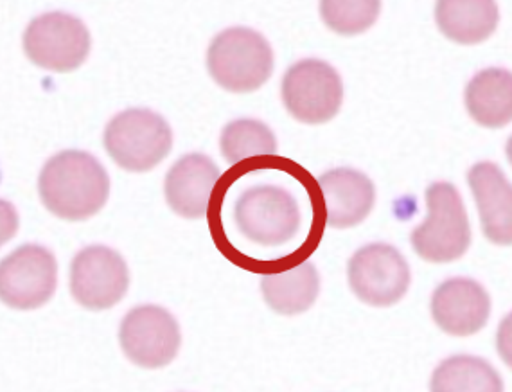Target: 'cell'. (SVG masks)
<instances>
[{
  "instance_id": "7c38bea8",
  "label": "cell",
  "mask_w": 512,
  "mask_h": 392,
  "mask_svg": "<svg viewBox=\"0 0 512 392\" xmlns=\"http://www.w3.org/2000/svg\"><path fill=\"white\" fill-rule=\"evenodd\" d=\"M430 308L433 321L444 333L469 337L486 328L491 317V297L477 281L453 277L435 288Z\"/></svg>"
},
{
  "instance_id": "8fae6325",
  "label": "cell",
  "mask_w": 512,
  "mask_h": 392,
  "mask_svg": "<svg viewBox=\"0 0 512 392\" xmlns=\"http://www.w3.org/2000/svg\"><path fill=\"white\" fill-rule=\"evenodd\" d=\"M128 286V265L114 249L92 245L72 259V297L87 310L101 312L112 308L126 295Z\"/></svg>"
},
{
  "instance_id": "3957f363",
  "label": "cell",
  "mask_w": 512,
  "mask_h": 392,
  "mask_svg": "<svg viewBox=\"0 0 512 392\" xmlns=\"http://www.w3.org/2000/svg\"><path fill=\"white\" fill-rule=\"evenodd\" d=\"M424 198L428 216L410 236L415 254L428 263H453L471 245V225L459 189L450 182H435Z\"/></svg>"
},
{
  "instance_id": "9a60e30c",
  "label": "cell",
  "mask_w": 512,
  "mask_h": 392,
  "mask_svg": "<svg viewBox=\"0 0 512 392\" xmlns=\"http://www.w3.org/2000/svg\"><path fill=\"white\" fill-rule=\"evenodd\" d=\"M484 236L495 245L512 243V189L504 171L493 162H478L468 171Z\"/></svg>"
},
{
  "instance_id": "d6986e66",
  "label": "cell",
  "mask_w": 512,
  "mask_h": 392,
  "mask_svg": "<svg viewBox=\"0 0 512 392\" xmlns=\"http://www.w3.org/2000/svg\"><path fill=\"white\" fill-rule=\"evenodd\" d=\"M430 392H504V382L484 358L455 355L433 371Z\"/></svg>"
},
{
  "instance_id": "9c48e42d",
  "label": "cell",
  "mask_w": 512,
  "mask_h": 392,
  "mask_svg": "<svg viewBox=\"0 0 512 392\" xmlns=\"http://www.w3.org/2000/svg\"><path fill=\"white\" fill-rule=\"evenodd\" d=\"M58 263L42 245H22L0 261V301L15 310H36L51 301Z\"/></svg>"
},
{
  "instance_id": "30bf717a",
  "label": "cell",
  "mask_w": 512,
  "mask_h": 392,
  "mask_svg": "<svg viewBox=\"0 0 512 392\" xmlns=\"http://www.w3.org/2000/svg\"><path fill=\"white\" fill-rule=\"evenodd\" d=\"M124 355L135 366L160 369L171 364L182 344L178 321L164 308L144 304L126 313L119 330Z\"/></svg>"
},
{
  "instance_id": "7a4b0ae2",
  "label": "cell",
  "mask_w": 512,
  "mask_h": 392,
  "mask_svg": "<svg viewBox=\"0 0 512 392\" xmlns=\"http://www.w3.org/2000/svg\"><path fill=\"white\" fill-rule=\"evenodd\" d=\"M274 65L272 45L250 27L221 31L207 51V69L212 80L234 94L261 89L272 78Z\"/></svg>"
},
{
  "instance_id": "44dd1931",
  "label": "cell",
  "mask_w": 512,
  "mask_h": 392,
  "mask_svg": "<svg viewBox=\"0 0 512 392\" xmlns=\"http://www.w3.org/2000/svg\"><path fill=\"white\" fill-rule=\"evenodd\" d=\"M381 11L380 0H324L320 17L336 35L356 36L374 26Z\"/></svg>"
},
{
  "instance_id": "e0dca14e",
  "label": "cell",
  "mask_w": 512,
  "mask_h": 392,
  "mask_svg": "<svg viewBox=\"0 0 512 392\" xmlns=\"http://www.w3.org/2000/svg\"><path fill=\"white\" fill-rule=\"evenodd\" d=\"M464 101L469 116L486 128H504L512 119L511 71L491 67L469 81Z\"/></svg>"
},
{
  "instance_id": "8992f818",
  "label": "cell",
  "mask_w": 512,
  "mask_h": 392,
  "mask_svg": "<svg viewBox=\"0 0 512 392\" xmlns=\"http://www.w3.org/2000/svg\"><path fill=\"white\" fill-rule=\"evenodd\" d=\"M234 218L239 232L263 247H279L301 229V209L286 189L254 186L236 200Z\"/></svg>"
},
{
  "instance_id": "277c9868",
  "label": "cell",
  "mask_w": 512,
  "mask_h": 392,
  "mask_svg": "<svg viewBox=\"0 0 512 392\" xmlns=\"http://www.w3.org/2000/svg\"><path fill=\"white\" fill-rule=\"evenodd\" d=\"M105 148L123 170L144 173L157 168L171 153L173 132L157 112L128 108L106 125Z\"/></svg>"
},
{
  "instance_id": "6da1fadb",
  "label": "cell",
  "mask_w": 512,
  "mask_h": 392,
  "mask_svg": "<svg viewBox=\"0 0 512 392\" xmlns=\"http://www.w3.org/2000/svg\"><path fill=\"white\" fill-rule=\"evenodd\" d=\"M38 191L49 213L67 222H83L105 207L110 177L94 155L67 150L45 162Z\"/></svg>"
},
{
  "instance_id": "ac0fdd59",
  "label": "cell",
  "mask_w": 512,
  "mask_h": 392,
  "mask_svg": "<svg viewBox=\"0 0 512 392\" xmlns=\"http://www.w3.org/2000/svg\"><path fill=\"white\" fill-rule=\"evenodd\" d=\"M261 292L266 304L279 315L308 312L320 292L317 268L311 263H299L297 267L265 274Z\"/></svg>"
},
{
  "instance_id": "52a82bcc",
  "label": "cell",
  "mask_w": 512,
  "mask_h": 392,
  "mask_svg": "<svg viewBox=\"0 0 512 392\" xmlns=\"http://www.w3.org/2000/svg\"><path fill=\"white\" fill-rule=\"evenodd\" d=\"M24 51L31 62L47 71H76L90 53L89 27L69 13H45L27 26Z\"/></svg>"
},
{
  "instance_id": "2e32d148",
  "label": "cell",
  "mask_w": 512,
  "mask_h": 392,
  "mask_svg": "<svg viewBox=\"0 0 512 392\" xmlns=\"http://www.w3.org/2000/svg\"><path fill=\"white\" fill-rule=\"evenodd\" d=\"M500 11L493 0H441L435 22L442 35L462 45H477L493 35Z\"/></svg>"
},
{
  "instance_id": "7402d4cb",
  "label": "cell",
  "mask_w": 512,
  "mask_h": 392,
  "mask_svg": "<svg viewBox=\"0 0 512 392\" xmlns=\"http://www.w3.org/2000/svg\"><path fill=\"white\" fill-rule=\"evenodd\" d=\"M18 213L15 205L8 200H0V247L17 236Z\"/></svg>"
},
{
  "instance_id": "5b68a950",
  "label": "cell",
  "mask_w": 512,
  "mask_h": 392,
  "mask_svg": "<svg viewBox=\"0 0 512 392\" xmlns=\"http://www.w3.org/2000/svg\"><path fill=\"white\" fill-rule=\"evenodd\" d=\"M281 94L293 119L304 125H324L340 112L344 81L333 65L309 58L286 71Z\"/></svg>"
},
{
  "instance_id": "5bb4252c",
  "label": "cell",
  "mask_w": 512,
  "mask_h": 392,
  "mask_svg": "<svg viewBox=\"0 0 512 392\" xmlns=\"http://www.w3.org/2000/svg\"><path fill=\"white\" fill-rule=\"evenodd\" d=\"M318 188L324 198L326 223L333 229H349L371 214L376 202V188L372 180L353 168H336L318 179Z\"/></svg>"
},
{
  "instance_id": "4fadbf2b",
  "label": "cell",
  "mask_w": 512,
  "mask_h": 392,
  "mask_svg": "<svg viewBox=\"0 0 512 392\" xmlns=\"http://www.w3.org/2000/svg\"><path fill=\"white\" fill-rule=\"evenodd\" d=\"M220 180V170L211 157L191 153L171 166L164 193L168 205L186 220H200L209 213L212 189Z\"/></svg>"
},
{
  "instance_id": "ffe728a7",
  "label": "cell",
  "mask_w": 512,
  "mask_h": 392,
  "mask_svg": "<svg viewBox=\"0 0 512 392\" xmlns=\"http://www.w3.org/2000/svg\"><path fill=\"white\" fill-rule=\"evenodd\" d=\"M221 155L230 164H241L254 157H270L277 153L275 134L256 119H236L221 130Z\"/></svg>"
},
{
  "instance_id": "ba28073f",
  "label": "cell",
  "mask_w": 512,
  "mask_h": 392,
  "mask_svg": "<svg viewBox=\"0 0 512 392\" xmlns=\"http://www.w3.org/2000/svg\"><path fill=\"white\" fill-rule=\"evenodd\" d=\"M347 277L353 294L376 308L398 304L412 279L407 259L387 243H371L356 250L347 265Z\"/></svg>"
}]
</instances>
